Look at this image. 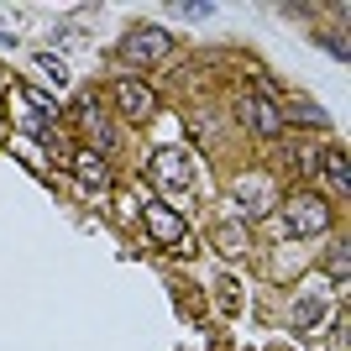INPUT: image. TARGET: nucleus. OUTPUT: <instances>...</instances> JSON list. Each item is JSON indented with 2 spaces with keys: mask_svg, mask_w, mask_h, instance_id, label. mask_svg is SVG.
Here are the masks:
<instances>
[{
  "mask_svg": "<svg viewBox=\"0 0 351 351\" xmlns=\"http://www.w3.org/2000/svg\"><path fill=\"white\" fill-rule=\"evenodd\" d=\"M283 226L293 236H320V231H330V205H325L320 194H293L289 205H283Z\"/></svg>",
  "mask_w": 351,
  "mask_h": 351,
  "instance_id": "1",
  "label": "nucleus"
},
{
  "mask_svg": "<svg viewBox=\"0 0 351 351\" xmlns=\"http://www.w3.org/2000/svg\"><path fill=\"white\" fill-rule=\"evenodd\" d=\"M162 53H168V32L162 27H136L121 37V58L126 63H162Z\"/></svg>",
  "mask_w": 351,
  "mask_h": 351,
  "instance_id": "2",
  "label": "nucleus"
},
{
  "mask_svg": "<svg viewBox=\"0 0 351 351\" xmlns=\"http://www.w3.org/2000/svg\"><path fill=\"white\" fill-rule=\"evenodd\" d=\"M142 220H147V236H152L158 247H178V241H184V215L168 210L162 199H152V205L142 210Z\"/></svg>",
  "mask_w": 351,
  "mask_h": 351,
  "instance_id": "3",
  "label": "nucleus"
},
{
  "mask_svg": "<svg viewBox=\"0 0 351 351\" xmlns=\"http://www.w3.org/2000/svg\"><path fill=\"white\" fill-rule=\"evenodd\" d=\"M147 178L162 184V189H189V158L178 147H162L158 158H152V168H147Z\"/></svg>",
  "mask_w": 351,
  "mask_h": 351,
  "instance_id": "4",
  "label": "nucleus"
},
{
  "mask_svg": "<svg viewBox=\"0 0 351 351\" xmlns=\"http://www.w3.org/2000/svg\"><path fill=\"white\" fill-rule=\"evenodd\" d=\"M241 121H247L257 136H278V132H283L278 100H267V95H247V105H241Z\"/></svg>",
  "mask_w": 351,
  "mask_h": 351,
  "instance_id": "5",
  "label": "nucleus"
},
{
  "mask_svg": "<svg viewBox=\"0 0 351 351\" xmlns=\"http://www.w3.org/2000/svg\"><path fill=\"white\" fill-rule=\"evenodd\" d=\"M152 105H158V95H152L147 84H136V79H121V84H116V110L126 121H147V116H152Z\"/></svg>",
  "mask_w": 351,
  "mask_h": 351,
  "instance_id": "6",
  "label": "nucleus"
},
{
  "mask_svg": "<svg viewBox=\"0 0 351 351\" xmlns=\"http://www.w3.org/2000/svg\"><path fill=\"white\" fill-rule=\"evenodd\" d=\"M73 178L89 184V189H110V162H105V152H79V158H73Z\"/></svg>",
  "mask_w": 351,
  "mask_h": 351,
  "instance_id": "7",
  "label": "nucleus"
},
{
  "mask_svg": "<svg viewBox=\"0 0 351 351\" xmlns=\"http://www.w3.org/2000/svg\"><path fill=\"white\" fill-rule=\"evenodd\" d=\"M47 116H53V105H47L43 95L32 100L27 89H16V121H21L27 132H47Z\"/></svg>",
  "mask_w": 351,
  "mask_h": 351,
  "instance_id": "8",
  "label": "nucleus"
},
{
  "mask_svg": "<svg viewBox=\"0 0 351 351\" xmlns=\"http://www.w3.org/2000/svg\"><path fill=\"white\" fill-rule=\"evenodd\" d=\"M273 184H267V178H241V194H236V199H241V210H247V215H267V210H273Z\"/></svg>",
  "mask_w": 351,
  "mask_h": 351,
  "instance_id": "9",
  "label": "nucleus"
},
{
  "mask_svg": "<svg viewBox=\"0 0 351 351\" xmlns=\"http://www.w3.org/2000/svg\"><path fill=\"white\" fill-rule=\"evenodd\" d=\"M320 173H325L330 189H346V152H341V147H325L320 152Z\"/></svg>",
  "mask_w": 351,
  "mask_h": 351,
  "instance_id": "10",
  "label": "nucleus"
},
{
  "mask_svg": "<svg viewBox=\"0 0 351 351\" xmlns=\"http://www.w3.org/2000/svg\"><path fill=\"white\" fill-rule=\"evenodd\" d=\"M278 116L283 121H299V126H330V116H325V110H315V105H278Z\"/></svg>",
  "mask_w": 351,
  "mask_h": 351,
  "instance_id": "11",
  "label": "nucleus"
},
{
  "mask_svg": "<svg viewBox=\"0 0 351 351\" xmlns=\"http://www.w3.org/2000/svg\"><path fill=\"white\" fill-rule=\"evenodd\" d=\"M84 121H89V132H95V152H105V147H110V121L100 116L95 100H84Z\"/></svg>",
  "mask_w": 351,
  "mask_h": 351,
  "instance_id": "12",
  "label": "nucleus"
},
{
  "mask_svg": "<svg viewBox=\"0 0 351 351\" xmlns=\"http://www.w3.org/2000/svg\"><path fill=\"white\" fill-rule=\"evenodd\" d=\"M215 247L226 252V257H241V252H247V236H241V226H215Z\"/></svg>",
  "mask_w": 351,
  "mask_h": 351,
  "instance_id": "13",
  "label": "nucleus"
},
{
  "mask_svg": "<svg viewBox=\"0 0 351 351\" xmlns=\"http://www.w3.org/2000/svg\"><path fill=\"white\" fill-rule=\"evenodd\" d=\"M320 315H325L320 299H304V304H299V315H293V325H299V330H315V325H320Z\"/></svg>",
  "mask_w": 351,
  "mask_h": 351,
  "instance_id": "14",
  "label": "nucleus"
},
{
  "mask_svg": "<svg viewBox=\"0 0 351 351\" xmlns=\"http://www.w3.org/2000/svg\"><path fill=\"white\" fill-rule=\"evenodd\" d=\"M43 69H47V79H53V84H63V79H69V69H63V58H53V53H47V58H43Z\"/></svg>",
  "mask_w": 351,
  "mask_h": 351,
  "instance_id": "15",
  "label": "nucleus"
},
{
  "mask_svg": "<svg viewBox=\"0 0 351 351\" xmlns=\"http://www.w3.org/2000/svg\"><path fill=\"white\" fill-rule=\"evenodd\" d=\"M330 278H346V241H336V257H330Z\"/></svg>",
  "mask_w": 351,
  "mask_h": 351,
  "instance_id": "16",
  "label": "nucleus"
},
{
  "mask_svg": "<svg viewBox=\"0 0 351 351\" xmlns=\"http://www.w3.org/2000/svg\"><path fill=\"white\" fill-rule=\"evenodd\" d=\"M0 79H5V73H0Z\"/></svg>",
  "mask_w": 351,
  "mask_h": 351,
  "instance_id": "17",
  "label": "nucleus"
}]
</instances>
